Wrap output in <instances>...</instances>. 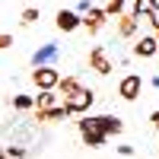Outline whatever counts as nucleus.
<instances>
[{
	"mask_svg": "<svg viewBox=\"0 0 159 159\" xmlns=\"http://www.w3.org/2000/svg\"><path fill=\"white\" fill-rule=\"evenodd\" d=\"M64 102H67V108H70V115H86V111L92 108V102H96V92L83 86V89L76 92V96H70V99H64Z\"/></svg>",
	"mask_w": 159,
	"mask_h": 159,
	"instance_id": "4",
	"label": "nucleus"
},
{
	"mask_svg": "<svg viewBox=\"0 0 159 159\" xmlns=\"http://www.w3.org/2000/svg\"><path fill=\"white\" fill-rule=\"evenodd\" d=\"M89 10H92L89 0H80V3H76V13H80V16H83V13H89Z\"/></svg>",
	"mask_w": 159,
	"mask_h": 159,
	"instance_id": "22",
	"label": "nucleus"
},
{
	"mask_svg": "<svg viewBox=\"0 0 159 159\" xmlns=\"http://www.w3.org/2000/svg\"><path fill=\"white\" fill-rule=\"evenodd\" d=\"M111 16L105 13V7H92L89 13H83V25L89 29V35H96V32H102L105 29V22H108Z\"/></svg>",
	"mask_w": 159,
	"mask_h": 159,
	"instance_id": "7",
	"label": "nucleus"
},
{
	"mask_svg": "<svg viewBox=\"0 0 159 159\" xmlns=\"http://www.w3.org/2000/svg\"><path fill=\"white\" fill-rule=\"evenodd\" d=\"M57 57H61V48H57L54 42H48V45H42V48H38L35 54H32V67H45V64H54Z\"/></svg>",
	"mask_w": 159,
	"mask_h": 159,
	"instance_id": "9",
	"label": "nucleus"
},
{
	"mask_svg": "<svg viewBox=\"0 0 159 159\" xmlns=\"http://www.w3.org/2000/svg\"><path fill=\"white\" fill-rule=\"evenodd\" d=\"M64 118H70L67 102H57V105H51V108H35V121L38 124H57Z\"/></svg>",
	"mask_w": 159,
	"mask_h": 159,
	"instance_id": "3",
	"label": "nucleus"
},
{
	"mask_svg": "<svg viewBox=\"0 0 159 159\" xmlns=\"http://www.w3.org/2000/svg\"><path fill=\"white\" fill-rule=\"evenodd\" d=\"M76 127H80V137H83L86 147H102V143L108 140V134H105L102 124H99V118H80Z\"/></svg>",
	"mask_w": 159,
	"mask_h": 159,
	"instance_id": "1",
	"label": "nucleus"
},
{
	"mask_svg": "<svg viewBox=\"0 0 159 159\" xmlns=\"http://www.w3.org/2000/svg\"><path fill=\"white\" fill-rule=\"evenodd\" d=\"M156 42H159V32H156Z\"/></svg>",
	"mask_w": 159,
	"mask_h": 159,
	"instance_id": "26",
	"label": "nucleus"
},
{
	"mask_svg": "<svg viewBox=\"0 0 159 159\" xmlns=\"http://www.w3.org/2000/svg\"><path fill=\"white\" fill-rule=\"evenodd\" d=\"M10 105L16 111H29V108H35V96H22V92L19 96H10Z\"/></svg>",
	"mask_w": 159,
	"mask_h": 159,
	"instance_id": "15",
	"label": "nucleus"
},
{
	"mask_svg": "<svg viewBox=\"0 0 159 159\" xmlns=\"http://www.w3.org/2000/svg\"><path fill=\"white\" fill-rule=\"evenodd\" d=\"M54 25H57L61 32H73V29H80V25H83V16H80L76 10H57Z\"/></svg>",
	"mask_w": 159,
	"mask_h": 159,
	"instance_id": "8",
	"label": "nucleus"
},
{
	"mask_svg": "<svg viewBox=\"0 0 159 159\" xmlns=\"http://www.w3.org/2000/svg\"><path fill=\"white\" fill-rule=\"evenodd\" d=\"M134 54H137V57H156V54H159V42H156V35H140L137 45H134Z\"/></svg>",
	"mask_w": 159,
	"mask_h": 159,
	"instance_id": "10",
	"label": "nucleus"
},
{
	"mask_svg": "<svg viewBox=\"0 0 159 159\" xmlns=\"http://www.w3.org/2000/svg\"><path fill=\"white\" fill-rule=\"evenodd\" d=\"M32 83H35L38 89H57L61 73H57L54 64H45V67H35V70H32Z\"/></svg>",
	"mask_w": 159,
	"mask_h": 159,
	"instance_id": "2",
	"label": "nucleus"
},
{
	"mask_svg": "<svg viewBox=\"0 0 159 159\" xmlns=\"http://www.w3.org/2000/svg\"><path fill=\"white\" fill-rule=\"evenodd\" d=\"M140 89H143V80H140L137 73H127L121 83H118V96H121L124 102H134V99L140 96Z\"/></svg>",
	"mask_w": 159,
	"mask_h": 159,
	"instance_id": "6",
	"label": "nucleus"
},
{
	"mask_svg": "<svg viewBox=\"0 0 159 159\" xmlns=\"http://www.w3.org/2000/svg\"><path fill=\"white\" fill-rule=\"evenodd\" d=\"M147 19L153 22V29L159 32V7H153V10H150V16H147Z\"/></svg>",
	"mask_w": 159,
	"mask_h": 159,
	"instance_id": "21",
	"label": "nucleus"
},
{
	"mask_svg": "<svg viewBox=\"0 0 159 159\" xmlns=\"http://www.w3.org/2000/svg\"><path fill=\"white\" fill-rule=\"evenodd\" d=\"M150 83H153V89H159V73H156V76L150 80Z\"/></svg>",
	"mask_w": 159,
	"mask_h": 159,
	"instance_id": "25",
	"label": "nucleus"
},
{
	"mask_svg": "<svg viewBox=\"0 0 159 159\" xmlns=\"http://www.w3.org/2000/svg\"><path fill=\"white\" fill-rule=\"evenodd\" d=\"M99 124H102V130H105V134H121V130H124V121H121V118H118V115H99Z\"/></svg>",
	"mask_w": 159,
	"mask_h": 159,
	"instance_id": "13",
	"label": "nucleus"
},
{
	"mask_svg": "<svg viewBox=\"0 0 159 159\" xmlns=\"http://www.w3.org/2000/svg\"><path fill=\"white\" fill-rule=\"evenodd\" d=\"M150 121H153V127L159 130V111H153V118H150Z\"/></svg>",
	"mask_w": 159,
	"mask_h": 159,
	"instance_id": "24",
	"label": "nucleus"
},
{
	"mask_svg": "<svg viewBox=\"0 0 159 159\" xmlns=\"http://www.w3.org/2000/svg\"><path fill=\"white\" fill-rule=\"evenodd\" d=\"M137 25H140V19L134 16V13H121V16H118V35L121 38H134Z\"/></svg>",
	"mask_w": 159,
	"mask_h": 159,
	"instance_id": "11",
	"label": "nucleus"
},
{
	"mask_svg": "<svg viewBox=\"0 0 159 159\" xmlns=\"http://www.w3.org/2000/svg\"><path fill=\"white\" fill-rule=\"evenodd\" d=\"M89 67L102 73V76H108L115 70V64L108 61V54H105V45H96V48H89Z\"/></svg>",
	"mask_w": 159,
	"mask_h": 159,
	"instance_id": "5",
	"label": "nucleus"
},
{
	"mask_svg": "<svg viewBox=\"0 0 159 159\" xmlns=\"http://www.w3.org/2000/svg\"><path fill=\"white\" fill-rule=\"evenodd\" d=\"M153 7H156V0H134V7H130V13H134L137 19H147Z\"/></svg>",
	"mask_w": 159,
	"mask_h": 159,
	"instance_id": "16",
	"label": "nucleus"
},
{
	"mask_svg": "<svg viewBox=\"0 0 159 159\" xmlns=\"http://www.w3.org/2000/svg\"><path fill=\"white\" fill-rule=\"evenodd\" d=\"M32 22H38V10L35 7H25L22 10V25H32Z\"/></svg>",
	"mask_w": 159,
	"mask_h": 159,
	"instance_id": "19",
	"label": "nucleus"
},
{
	"mask_svg": "<svg viewBox=\"0 0 159 159\" xmlns=\"http://www.w3.org/2000/svg\"><path fill=\"white\" fill-rule=\"evenodd\" d=\"M118 153H121V156H134V147H130V143H124V147H118Z\"/></svg>",
	"mask_w": 159,
	"mask_h": 159,
	"instance_id": "23",
	"label": "nucleus"
},
{
	"mask_svg": "<svg viewBox=\"0 0 159 159\" xmlns=\"http://www.w3.org/2000/svg\"><path fill=\"white\" fill-rule=\"evenodd\" d=\"M80 89H83V83H80L76 76H61V83H57V96L70 99V96H76Z\"/></svg>",
	"mask_w": 159,
	"mask_h": 159,
	"instance_id": "12",
	"label": "nucleus"
},
{
	"mask_svg": "<svg viewBox=\"0 0 159 159\" xmlns=\"http://www.w3.org/2000/svg\"><path fill=\"white\" fill-rule=\"evenodd\" d=\"M25 153H29V150L19 147V143H10V147H7V156L10 159H25Z\"/></svg>",
	"mask_w": 159,
	"mask_h": 159,
	"instance_id": "18",
	"label": "nucleus"
},
{
	"mask_svg": "<svg viewBox=\"0 0 159 159\" xmlns=\"http://www.w3.org/2000/svg\"><path fill=\"white\" fill-rule=\"evenodd\" d=\"M10 45H13V35L10 32H0V51H7Z\"/></svg>",
	"mask_w": 159,
	"mask_h": 159,
	"instance_id": "20",
	"label": "nucleus"
},
{
	"mask_svg": "<svg viewBox=\"0 0 159 159\" xmlns=\"http://www.w3.org/2000/svg\"><path fill=\"white\" fill-rule=\"evenodd\" d=\"M105 13H108V16H121V13H127V0H105Z\"/></svg>",
	"mask_w": 159,
	"mask_h": 159,
	"instance_id": "17",
	"label": "nucleus"
},
{
	"mask_svg": "<svg viewBox=\"0 0 159 159\" xmlns=\"http://www.w3.org/2000/svg\"><path fill=\"white\" fill-rule=\"evenodd\" d=\"M51 105H57V89H38L35 108H51Z\"/></svg>",
	"mask_w": 159,
	"mask_h": 159,
	"instance_id": "14",
	"label": "nucleus"
}]
</instances>
